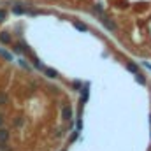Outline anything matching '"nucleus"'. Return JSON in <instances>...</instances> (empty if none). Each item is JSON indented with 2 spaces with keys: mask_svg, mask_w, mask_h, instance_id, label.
I'll list each match as a JSON object with an SVG mask.
<instances>
[{
  "mask_svg": "<svg viewBox=\"0 0 151 151\" xmlns=\"http://www.w3.org/2000/svg\"><path fill=\"white\" fill-rule=\"evenodd\" d=\"M100 23L107 28V30H111V32H116V23H114L113 19L107 16V14H100Z\"/></svg>",
  "mask_w": 151,
  "mask_h": 151,
  "instance_id": "obj_1",
  "label": "nucleus"
},
{
  "mask_svg": "<svg viewBox=\"0 0 151 151\" xmlns=\"http://www.w3.org/2000/svg\"><path fill=\"white\" fill-rule=\"evenodd\" d=\"M70 118H72V109H70V106H63V107H62V119H63V121H70Z\"/></svg>",
  "mask_w": 151,
  "mask_h": 151,
  "instance_id": "obj_2",
  "label": "nucleus"
},
{
  "mask_svg": "<svg viewBox=\"0 0 151 151\" xmlns=\"http://www.w3.org/2000/svg\"><path fill=\"white\" fill-rule=\"evenodd\" d=\"M0 42H4V44H9V42H11V35H9L7 32H2V34H0Z\"/></svg>",
  "mask_w": 151,
  "mask_h": 151,
  "instance_id": "obj_3",
  "label": "nucleus"
},
{
  "mask_svg": "<svg viewBox=\"0 0 151 151\" xmlns=\"http://www.w3.org/2000/svg\"><path fill=\"white\" fill-rule=\"evenodd\" d=\"M7 139H9V132L0 128V142H7Z\"/></svg>",
  "mask_w": 151,
  "mask_h": 151,
  "instance_id": "obj_4",
  "label": "nucleus"
},
{
  "mask_svg": "<svg viewBox=\"0 0 151 151\" xmlns=\"http://www.w3.org/2000/svg\"><path fill=\"white\" fill-rule=\"evenodd\" d=\"M74 27L79 30V32H88V27H86V25H83V23H79V21H76Z\"/></svg>",
  "mask_w": 151,
  "mask_h": 151,
  "instance_id": "obj_5",
  "label": "nucleus"
},
{
  "mask_svg": "<svg viewBox=\"0 0 151 151\" xmlns=\"http://www.w3.org/2000/svg\"><path fill=\"white\" fill-rule=\"evenodd\" d=\"M127 69H128L130 72H134V74H137V72H139V67H137L135 63H128V65H127Z\"/></svg>",
  "mask_w": 151,
  "mask_h": 151,
  "instance_id": "obj_6",
  "label": "nucleus"
},
{
  "mask_svg": "<svg viewBox=\"0 0 151 151\" xmlns=\"http://www.w3.org/2000/svg\"><path fill=\"white\" fill-rule=\"evenodd\" d=\"M44 72H46V74H47V77H53V79H55V77H56V70H55V69H44Z\"/></svg>",
  "mask_w": 151,
  "mask_h": 151,
  "instance_id": "obj_7",
  "label": "nucleus"
},
{
  "mask_svg": "<svg viewBox=\"0 0 151 151\" xmlns=\"http://www.w3.org/2000/svg\"><path fill=\"white\" fill-rule=\"evenodd\" d=\"M12 11H14V14H25V9H23V7H19V4H16Z\"/></svg>",
  "mask_w": 151,
  "mask_h": 151,
  "instance_id": "obj_8",
  "label": "nucleus"
},
{
  "mask_svg": "<svg viewBox=\"0 0 151 151\" xmlns=\"http://www.w3.org/2000/svg\"><path fill=\"white\" fill-rule=\"evenodd\" d=\"M81 91H83V97H81V100H83V102H86V100H88V86L81 88Z\"/></svg>",
  "mask_w": 151,
  "mask_h": 151,
  "instance_id": "obj_9",
  "label": "nucleus"
},
{
  "mask_svg": "<svg viewBox=\"0 0 151 151\" xmlns=\"http://www.w3.org/2000/svg\"><path fill=\"white\" fill-rule=\"evenodd\" d=\"M135 79H137V83H141V84H146V81H144V77H142V76L139 74V72L135 74Z\"/></svg>",
  "mask_w": 151,
  "mask_h": 151,
  "instance_id": "obj_10",
  "label": "nucleus"
},
{
  "mask_svg": "<svg viewBox=\"0 0 151 151\" xmlns=\"http://www.w3.org/2000/svg\"><path fill=\"white\" fill-rule=\"evenodd\" d=\"M7 102V95L5 93H0V106H4Z\"/></svg>",
  "mask_w": 151,
  "mask_h": 151,
  "instance_id": "obj_11",
  "label": "nucleus"
},
{
  "mask_svg": "<svg viewBox=\"0 0 151 151\" xmlns=\"http://www.w3.org/2000/svg\"><path fill=\"white\" fill-rule=\"evenodd\" d=\"M0 151H11V148H9L5 142H0Z\"/></svg>",
  "mask_w": 151,
  "mask_h": 151,
  "instance_id": "obj_12",
  "label": "nucleus"
},
{
  "mask_svg": "<svg viewBox=\"0 0 151 151\" xmlns=\"http://www.w3.org/2000/svg\"><path fill=\"white\" fill-rule=\"evenodd\" d=\"M5 16H7L5 9H0V21H4V19H5Z\"/></svg>",
  "mask_w": 151,
  "mask_h": 151,
  "instance_id": "obj_13",
  "label": "nucleus"
},
{
  "mask_svg": "<svg viewBox=\"0 0 151 151\" xmlns=\"http://www.w3.org/2000/svg\"><path fill=\"white\" fill-rule=\"evenodd\" d=\"M0 55H2V56H5L7 60H12V56H11L9 53H5V51H0Z\"/></svg>",
  "mask_w": 151,
  "mask_h": 151,
  "instance_id": "obj_14",
  "label": "nucleus"
},
{
  "mask_svg": "<svg viewBox=\"0 0 151 151\" xmlns=\"http://www.w3.org/2000/svg\"><path fill=\"white\" fill-rule=\"evenodd\" d=\"M2 121H4V116H2V114H0V125H2Z\"/></svg>",
  "mask_w": 151,
  "mask_h": 151,
  "instance_id": "obj_15",
  "label": "nucleus"
}]
</instances>
